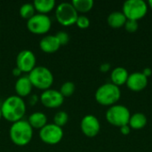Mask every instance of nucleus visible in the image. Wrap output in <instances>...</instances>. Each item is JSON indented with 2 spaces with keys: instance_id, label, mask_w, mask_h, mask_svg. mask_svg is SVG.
I'll list each match as a JSON object with an SVG mask.
<instances>
[{
  "instance_id": "nucleus-29",
  "label": "nucleus",
  "mask_w": 152,
  "mask_h": 152,
  "mask_svg": "<svg viewBox=\"0 0 152 152\" xmlns=\"http://www.w3.org/2000/svg\"><path fill=\"white\" fill-rule=\"evenodd\" d=\"M131 132V127L128 126V125H126V126H123L120 127V133L123 134V135H128Z\"/></svg>"
},
{
  "instance_id": "nucleus-16",
  "label": "nucleus",
  "mask_w": 152,
  "mask_h": 152,
  "mask_svg": "<svg viewBox=\"0 0 152 152\" xmlns=\"http://www.w3.org/2000/svg\"><path fill=\"white\" fill-rule=\"evenodd\" d=\"M47 121H48L47 116L44 112H41V111H36V112L31 113L28 118V122L30 125V126L33 128V130L42 129L45 126L48 124Z\"/></svg>"
},
{
  "instance_id": "nucleus-18",
  "label": "nucleus",
  "mask_w": 152,
  "mask_h": 152,
  "mask_svg": "<svg viewBox=\"0 0 152 152\" xmlns=\"http://www.w3.org/2000/svg\"><path fill=\"white\" fill-rule=\"evenodd\" d=\"M37 13L47 15L56 7V2L54 0H35L33 3Z\"/></svg>"
},
{
  "instance_id": "nucleus-17",
  "label": "nucleus",
  "mask_w": 152,
  "mask_h": 152,
  "mask_svg": "<svg viewBox=\"0 0 152 152\" xmlns=\"http://www.w3.org/2000/svg\"><path fill=\"white\" fill-rule=\"evenodd\" d=\"M128 77H129V74L125 68L123 67L115 68L111 71V74H110L111 83L119 87L120 86L126 84Z\"/></svg>"
},
{
  "instance_id": "nucleus-24",
  "label": "nucleus",
  "mask_w": 152,
  "mask_h": 152,
  "mask_svg": "<svg viewBox=\"0 0 152 152\" xmlns=\"http://www.w3.org/2000/svg\"><path fill=\"white\" fill-rule=\"evenodd\" d=\"M75 89H76L75 84L73 82L67 81L61 86V88L59 91L61 94V95L65 98V97H70L71 95H73V94L75 93Z\"/></svg>"
},
{
  "instance_id": "nucleus-20",
  "label": "nucleus",
  "mask_w": 152,
  "mask_h": 152,
  "mask_svg": "<svg viewBox=\"0 0 152 152\" xmlns=\"http://www.w3.org/2000/svg\"><path fill=\"white\" fill-rule=\"evenodd\" d=\"M147 125V118L144 114L137 112L133 115H131L128 126L134 130H140L142 129Z\"/></svg>"
},
{
  "instance_id": "nucleus-30",
  "label": "nucleus",
  "mask_w": 152,
  "mask_h": 152,
  "mask_svg": "<svg viewBox=\"0 0 152 152\" xmlns=\"http://www.w3.org/2000/svg\"><path fill=\"white\" fill-rule=\"evenodd\" d=\"M110 69V64L108 63V62L102 63V64H101V66H100V70H101L102 72H103V73L108 72Z\"/></svg>"
},
{
  "instance_id": "nucleus-3",
  "label": "nucleus",
  "mask_w": 152,
  "mask_h": 152,
  "mask_svg": "<svg viewBox=\"0 0 152 152\" xmlns=\"http://www.w3.org/2000/svg\"><path fill=\"white\" fill-rule=\"evenodd\" d=\"M28 76L33 87L41 91L50 89L53 84L54 78L52 71L44 66H37L28 74Z\"/></svg>"
},
{
  "instance_id": "nucleus-23",
  "label": "nucleus",
  "mask_w": 152,
  "mask_h": 152,
  "mask_svg": "<svg viewBox=\"0 0 152 152\" xmlns=\"http://www.w3.org/2000/svg\"><path fill=\"white\" fill-rule=\"evenodd\" d=\"M53 123L60 127H63L65 125H67L68 121H69V115L66 111L64 110H60L58 111L54 116H53Z\"/></svg>"
},
{
  "instance_id": "nucleus-19",
  "label": "nucleus",
  "mask_w": 152,
  "mask_h": 152,
  "mask_svg": "<svg viewBox=\"0 0 152 152\" xmlns=\"http://www.w3.org/2000/svg\"><path fill=\"white\" fill-rule=\"evenodd\" d=\"M127 19L122 12H111L107 19V22L109 26L112 28H119L125 26Z\"/></svg>"
},
{
  "instance_id": "nucleus-5",
  "label": "nucleus",
  "mask_w": 152,
  "mask_h": 152,
  "mask_svg": "<svg viewBox=\"0 0 152 152\" xmlns=\"http://www.w3.org/2000/svg\"><path fill=\"white\" fill-rule=\"evenodd\" d=\"M77 17L78 12L71 3L63 2L55 7V18L61 26L69 27L76 24Z\"/></svg>"
},
{
  "instance_id": "nucleus-15",
  "label": "nucleus",
  "mask_w": 152,
  "mask_h": 152,
  "mask_svg": "<svg viewBox=\"0 0 152 152\" xmlns=\"http://www.w3.org/2000/svg\"><path fill=\"white\" fill-rule=\"evenodd\" d=\"M61 47V45L55 35H46L39 41V48L43 53H54Z\"/></svg>"
},
{
  "instance_id": "nucleus-31",
  "label": "nucleus",
  "mask_w": 152,
  "mask_h": 152,
  "mask_svg": "<svg viewBox=\"0 0 152 152\" xmlns=\"http://www.w3.org/2000/svg\"><path fill=\"white\" fill-rule=\"evenodd\" d=\"M12 76H14V77H21L22 76V72L20 71V69H18L17 67H15V68H13L12 69Z\"/></svg>"
},
{
  "instance_id": "nucleus-21",
  "label": "nucleus",
  "mask_w": 152,
  "mask_h": 152,
  "mask_svg": "<svg viewBox=\"0 0 152 152\" xmlns=\"http://www.w3.org/2000/svg\"><path fill=\"white\" fill-rule=\"evenodd\" d=\"M71 4L77 12L82 13L88 12L94 7L93 0H73L71 1Z\"/></svg>"
},
{
  "instance_id": "nucleus-28",
  "label": "nucleus",
  "mask_w": 152,
  "mask_h": 152,
  "mask_svg": "<svg viewBox=\"0 0 152 152\" xmlns=\"http://www.w3.org/2000/svg\"><path fill=\"white\" fill-rule=\"evenodd\" d=\"M39 102V97L37 94H30L28 97V103L30 106H35Z\"/></svg>"
},
{
  "instance_id": "nucleus-2",
  "label": "nucleus",
  "mask_w": 152,
  "mask_h": 152,
  "mask_svg": "<svg viewBox=\"0 0 152 152\" xmlns=\"http://www.w3.org/2000/svg\"><path fill=\"white\" fill-rule=\"evenodd\" d=\"M33 132L34 130L28 124V120L21 119L12 124L9 129V137L14 145L24 147L31 142Z\"/></svg>"
},
{
  "instance_id": "nucleus-7",
  "label": "nucleus",
  "mask_w": 152,
  "mask_h": 152,
  "mask_svg": "<svg viewBox=\"0 0 152 152\" xmlns=\"http://www.w3.org/2000/svg\"><path fill=\"white\" fill-rule=\"evenodd\" d=\"M148 12V4L143 0H127L123 4L122 12L127 20H139Z\"/></svg>"
},
{
  "instance_id": "nucleus-4",
  "label": "nucleus",
  "mask_w": 152,
  "mask_h": 152,
  "mask_svg": "<svg viewBox=\"0 0 152 152\" xmlns=\"http://www.w3.org/2000/svg\"><path fill=\"white\" fill-rule=\"evenodd\" d=\"M96 102L103 106H113L120 99L121 92L118 86L112 83L102 85L95 92Z\"/></svg>"
},
{
  "instance_id": "nucleus-12",
  "label": "nucleus",
  "mask_w": 152,
  "mask_h": 152,
  "mask_svg": "<svg viewBox=\"0 0 152 152\" xmlns=\"http://www.w3.org/2000/svg\"><path fill=\"white\" fill-rule=\"evenodd\" d=\"M80 128L82 133L89 138H94L98 135L101 130V124L99 119L94 115L85 116L80 123Z\"/></svg>"
},
{
  "instance_id": "nucleus-33",
  "label": "nucleus",
  "mask_w": 152,
  "mask_h": 152,
  "mask_svg": "<svg viewBox=\"0 0 152 152\" xmlns=\"http://www.w3.org/2000/svg\"><path fill=\"white\" fill-rule=\"evenodd\" d=\"M148 5L151 7V9L152 10V0H150V1L148 2Z\"/></svg>"
},
{
  "instance_id": "nucleus-1",
  "label": "nucleus",
  "mask_w": 152,
  "mask_h": 152,
  "mask_svg": "<svg viewBox=\"0 0 152 152\" xmlns=\"http://www.w3.org/2000/svg\"><path fill=\"white\" fill-rule=\"evenodd\" d=\"M0 110L3 118L12 124L23 119L27 110V104L22 98L16 94L11 95L4 100Z\"/></svg>"
},
{
  "instance_id": "nucleus-22",
  "label": "nucleus",
  "mask_w": 152,
  "mask_h": 152,
  "mask_svg": "<svg viewBox=\"0 0 152 152\" xmlns=\"http://www.w3.org/2000/svg\"><path fill=\"white\" fill-rule=\"evenodd\" d=\"M19 13L21 18L28 20L36 14V10L32 3H26L20 7Z\"/></svg>"
},
{
  "instance_id": "nucleus-27",
  "label": "nucleus",
  "mask_w": 152,
  "mask_h": 152,
  "mask_svg": "<svg viewBox=\"0 0 152 152\" xmlns=\"http://www.w3.org/2000/svg\"><path fill=\"white\" fill-rule=\"evenodd\" d=\"M139 28V23L137 20H127L126 24H125V28L126 29V31L130 32V33H134Z\"/></svg>"
},
{
  "instance_id": "nucleus-26",
  "label": "nucleus",
  "mask_w": 152,
  "mask_h": 152,
  "mask_svg": "<svg viewBox=\"0 0 152 152\" xmlns=\"http://www.w3.org/2000/svg\"><path fill=\"white\" fill-rule=\"evenodd\" d=\"M55 37H57L61 46L62 45H68V43L69 42V36L67 32L65 31H59L55 34Z\"/></svg>"
},
{
  "instance_id": "nucleus-11",
  "label": "nucleus",
  "mask_w": 152,
  "mask_h": 152,
  "mask_svg": "<svg viewBox=\"0 0 152 152\" xmlns=\"http://www.w3.org/2000/svg\"><path fill=\"white\" fill-rule=\"evenodd\" d=\"M16 67L20 69L22 73L28 74L37 67V58L35 53L28 49L20 51L16 57Z\"/></svg>"
},
{
  "instance_id": "nucleus-32",
  "label": "nucleus",
  "mask_w": 152,
  "mask_h": 152,
  "mask_svg": "<svg viewBox=\"0 0 152 152\" xmlns=\"http://www.w3.org/2000/svg\"><path fill=\"white\" fill-rule=\"evenodd\" d=\"M147 78L149 77H151L152 75V70L151 69H150V68H145L143 70H142V72Z\"/></svg>"
},
{
  "instance_id": "nucleus-6",
  "label": "nucleus",
  "mask_w": 152,
  "mask_h": 152,
  "mask_svg": "<svg viewBox=\"0 0 152 152\" xmlns=\"http://www.w3.org/2000/svg\"><path fill=\"white\" fill-rule=\"evenodd\" d=\"M130 118L131 113L129 110L124 105L115 104L113 106H110L106 112L107 121L110 125L118 127L128 125Z\"/></svg>"
},
{
  "instance_id": "nucleus-10",
  "label": "nucleus",
  "mask_w": 152,
  "mask_h": 152,
  "mask_svg": "<svg viewBox=\"0 0 152 152\" xmlns=\"http://www.w3.org/2000/svg\"><path fill=\"white\" fill-rule=\"evenodd\" d=\"M39 102L47 109H57L63 104L64 97L59 90L50 88L42 92L39 96Z\"/></svg>"
},
{
  "instance_id": "nucleus-34",
  "label": "nucleus",
  "mask_w": 152,
  "mask_h": 152,
  "mask_svg": "<svg viewBox=\"0 0 152 152\" xmlns=\"http://www.w3.org/2000/svg\"><path fill=\"white\" fill-rule=\"evenodd\" d=\"M2 118H3V117H2V112H1V110H0V121H1Z\"/></svg>"
},
{
  "instance_id": "nucleus-14",
  "label": "nucleus",
  "mask_w": 152,
  "mask_h": 152,
  "mask_svg": "<svg viewBox=\"0 0 152 152\" xmlns=\"http://www.w3.org/2000/svg\"><path fill=\"white\" fill-rule=\"evenodd\" d=\"M32 89H33V86L28 75L20 77L19 78H17L14 84V90L16 95L22 99L25 97H28L31 94Z\"/></svg>"
},
{
  "instance_id": "nucleus-25",
  "label": "nucleus",
  "mask_w": 152,
  "mask_h": 152,
  "mask_svg": "<svg viewBox=\"0 0 152 152\" xmlns=\"http://www.w3.org/2000/svg\"><path fill=\"white\" fill-rule=\"evenodd\" d=\"M76 25L81 29H86L90 26V20L85 15H78Z\"/></svg>"
},
{
  "instance_id": "nucleus-8",
  "label": "nucleus",
  "mask_w": 152,
  "mask_h": 152,
  "mask_svg": "<svg viewBox=\"0 0 152 152\" xmlns=\"http://www.w3.org/2000/svg\"><path fill=\"white\" fill-rule=\"evenodd\" d=\"M52 27V20L48 15L36 13L27 20L28 30L35 35H45Z\"/></svg>"
},
{
  "instance_id": "nucleus-9",
  "label": "nucleus",
  "mask_w": 152,
  "mask_h": 152,
  "mask_svg": "<svg viewBox=\"0 0 152 152\" xmlns=\"http://www.w3.org/2000/svg\"><path fill=\"white\" fill-rule=\"evenodd\" d=\"M38 136L44 143L47 145H56L61 142L64 136V132L61 127L51 123L39 130Z\"/></svg>"
},
{
  "instance_id": "nucleus-13",
  "label": "nucleus",
  "mask_w": 152,
  "mask_h": 152,
  "mask_svg": "<svg viewBox=\"0 0 152 152\" xmlns=\"http://www.w3.org/2000/svg\"><path fill=\"white\" fill-rule=\"evenodd\" d=\"M148 85V78L142 72H134L129 75L126 86L134 92H140L146 88Z\"/></svg>"
}]
</instances>
